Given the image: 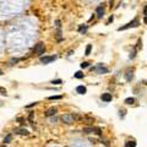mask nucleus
Returning a JSON list of instances; mask_svg holds the SVG:
<instances>
[{"instance_id":"nucleus-1","label":"nucleus","mask_w":147,"mask_h":147,"mask_svg":"<svg viewBox=\"0 0 147 147\" xmlns=\"http://www.w3.org/2000/svg\"><path fill=\"white\" fill-rule=\"evenodd\" d=\"M79 119L77 115H74V114H65L61 117V120L65 123V124H72V123H75V120Z\"/></svg>"},{"instance_id":"nucleus-2","label":"nucleus","mask_w":147,"mask_h":147,"mask_svg":"<svg viewBox=\"0 0 147 147\" xmlns=\"http://www.w3.org/2000/svg\"><path fill=\"white\" fill-rule=\"evenodd\" d=\"M140 25V21L137 20V18H135L134 21H131V22H129L127 25H125V26H121V27H119L118 28V31H124V29H127V28H131V27H137Z\"/></svg>"},{"instance_id":"nucleus-3","label":"nucleus","mask_w":147,"mask_h":147,"mask_svg":"<svg viewBox=\"0 0 147 147\" xmlns=\"http://www.w3.org/2000/svg\"><path fill=\"white\" fill-rule=\"evenodd\" d=\"M57 59H58L57 55H51V57H42V58L39 59V61H41L42 64H49V63L57 60Z\"/></svg>"},{"instance_id":"nucleus-4","label":"nucleus","mask_w":147,"mask_h":147,"mask_svg":"<svg viewBox=\"0 0 147 147\" xmlns=\"http://www.w3.org/2000/svg\"><path fill=\"white\" fill-rule=\"evenodd\" d=\"M33 53L34 54H38V55H42L44 53V45H43V43L36 44V47L33 48Z\"/></svg>"},{"instance_id":"nucleus-5","label":"nucleus","mask_w":147,"mask_h":147,"mask_svg":"<svg viewBox=\"0 0 147 147\" xmlns=\"http://www.w3.org/2000/svg\"><path fill=\"white\" fill-rule=\"evenodd\" d=\"M93 70H95L97 74H99V75H102V74H107V72L109 71L107 67H104V66H103V64H98V65H97Z\"/></svg>"},{"instance_id":"nucleus-6","label":"nucleus","mask_w":147,"mask_h":147,"mask_svg":"<svg viewBox=\"0 0 147 147\" xmlns=\"http://www.w3.org/2000/svg\"><path fill=\"white\" fill-rule=\"evenodd\" d=\"M57 112H58V109L57 108H49L47 112H45V117H53V115H55L57 114Z\"/></svg>"},{"instance_id":"nucleus-7","label":"nucleus","mask_w":147,"mask_h":147,"mask_svg":"<svg viewBox=\"0 0 147 147\" xmlns=\"http://www.w3.org/2000/svg\"><path fill=\"white\" fill-rule=\"evenodd\" d=\"M132 77H134V71L131 69H129L126 71V74H125V79H126V81H131Z\"/></svg>"},{"instance_id":"nucleus-8","label":"nucleus","mask_w":147,"mask_h":147,"mask_svg":"<svg viewBox=\"0 0 147 147\" xmlns=\"http://www.w3.org/2000/svg\"><path fill=\"white\" fill-rule=\"evenodd\" d=\"M101 99L103 102H110V101H112V95H110V93H103L101 96Z\"/></svg>"},{"instance_id":"nucleus-9","label":"nucleus","mask_w":147,"mask_h":147,"mask_svg":"<svg viewBox=\"0 0 147 147\" xmlns=\"http://www.w3.org/2000/svg\"><path fill=\"white\" fill-rule=\"evenodd\" d=\"M96 12H97V17L98 18H102L103 15H104V7L103 6H98L97 10H96Z\"/></svg>"},{"instance_id":"nucleus-10","label":"nucleus","mask_w":147,"mask_h":147,"mask_svg":"<svg viewBox=\"0 0 147 147\" xmlns=\"http://www.w3.org/2000/svg\"><path fill=\"white\" fill-rule=\"evenodd\" d=\"M76 92H77V93H80V95H85L87 92V89H86L85 86H77L76 87Z\"/></svg>"},{"instance_id":"nucleus-11","label":"nucleus","mask_w":147,"mask_h":147,"mask_svg":"<svg viewBox=\"0 0 147 147\" xmlns=\"http://www.w3.org/2000/svg\"><path fill=\"white\" fill-rule=\"evenodd\" d=\"M16 132H17L18 135H25V136L28 135V131L26 130V129H16Z\"/></svg>"},{"instance_id":"nucleus-12","label":"nucleus","mask_w":147,"mask_h":147,"mask_svg":"<svg viewBox=\"0 0 147 147\" xmlns=\"http://www.w3.org/2000/svg\"><path fill=\"white\" fill-rule=\"evenodd\" d=\"M124 103H125V104H129V105H131V104H134V103H135V99H134L132 97L126 98V99L124 101Z\"/></svg>"},{"instance_id":"nucleus-13","label":"nucleus","mask_w":147,"mask_h":147,"mask_svg":"<svg viewBox=\"0 0 147 147\" xmlns=\"http://www.w3.org/2000/svg\"><path fill=\"white\" fill-rule=\"evenodd\" d=\"M125 147H136V142L135 141H127L125 143Z\"/></svg>"},{"instance_id":"nucleus-14","label":"nucleus","mask_w":147,"mask_h":147,"mask_svg":"<svg viewBox=\"0 0 147 147\" xmlns=\"http://www.w3.org/2000/svg\"><path fill=\"white\" fill-rule=\"evenodd\" d=\"M82 132H85V134H91V132H93V127H85L83 130H82Z\"/></svg>"},{"instance_id":"nucleus-15","label":"nucleus","mask_w":147,"mask_h":147,"mask_svg":"<svg viewBox=\"0 0 147 147\" xmlns=\"http://www.w3.org/2000/svg\"><path fill=\"white\" fill-rule=\"evenodd\" d=\"M86 31H87V26H81L79 28V32L80 33H86Z\"/></svg>"},{"instance_id":"nucleus-16","label":"nucleus","mask_w":147,"mask_h":147,"mask_svg":"<svg viewBox=\"0 0 147 147\" xmlns=\"http://www.w3.org/2000/svg\"><path fill=\"white\" fill-rule=\"evenodd\" d=\"M91 49H92V45H91V44H88V45L86 47V51H85V54H86V55H89Z\"/></svg>"},{"instance_id":"nucleus-17","label":"nucleus","mask_w":147,"mask_h":147,"mask_svg":"<svg viewBox=\"0 0 147 147\" xmlns=\"http://www.w3.org/2000/svg\"><path fill=\"white\" fill-rule=\"evenodd\" d=\"M75 77H76V79H82V77H83V74H82L81 71H77V72L75 74Z\"/></svg>"},{"instance_id":"nucleus-18","label":"nucleus","mask_w":147,"mask_h":147,"mask_svg":"<svg viewBox=\"0 0 147 147\" xmlns=\"http://www.w3.org/2000/svg\"><path fill=\"white\" fill-rule=\"evenodd\" d=\"M51 83H53V85H61V83H63V81H61L60 79H58V80H53V81H51Z\"/></svg>"},{"instance_id":"nucleus-19","label":"nucleus","mask_w":147,"mask_h":147,"mask_svg":"<svg viewBox=\"0 0 147 147\" xmlns=\"http://www.w3.org/2000/svg\"><path fill=\"white\" fill-rule=\"evenodd\" d=\"M93 132H95V134H97V135H101V134H102L99 127H93Z\"/></svg>"},{"instance_id":"nucleus-20","label":"nucleus","mask_w":147,"mask_h":147,"mask_svg":"<svg viewBox=\"0 0 147 147\" xmlns=\"http://www.w3.org/2000/svg\"><path fill=\"white\" fill-rule=\"evenodd\" d=\"M11 139H12V136H11V135H7V136L4 139V142H5V143H7V142H10V141H11Z\"/></svg>"},{"instance_id":"nucleus-21","label":"nucleus","mask_w":147,"mask_h":147,"mask_svg":"<svg viewBox=\"0 0 147 147\" xmlns=\"http://www.w3.org/2000/svg\"><path fill=\"white\" fill-rule=\"evenodd\" d=\"M60 98H61V96H50L49 97L50 101H53V99H60Z\"/></svg>"},{"instance_id":"nucleus-22","label":"nucleus","mask_w":147,"mask_h":147,"mask_svg":"<svg viewBox=\"0 0 147 147\" xmlns=\"http://www.w3.org/2000/svg\"><path fill=\"white\" fill-rule=\"evenodd\" d=\"M80 66H81L82 69H85V67H87V66H88V63H87V61H83V63H81V65H80Z\"/></svg>"},{"instance_id":"nucleus-23","label":"nucleus","mask_w":147,"mask_h":147,"mask_svg":"<svg viewBox=\"0 0 147 147\" xmlns=\"http://www.w3.org/2000/svg\"><path fill=\"white\" fill-rule=\"evenodd\" d=\"M0 92H1V95H4V96H6L7 93H6V89L5 88H3V87H0Z\"/></svg>"},{"instance_id":"nucleus-24","label":"nucleus","mask_w":147,"mask_h":147,"mask_svg":"<svg viewBox=\"0 0 147 147\" xmlns=\"http://www.w3.org/2000/svg\"><path fill=\"white\" fill-rule=\"evenodd\" d=\"M113 20H114V17H113V16H110V17H109V20H108V22H107V23L109 25V23H110V22H112Z\"/></svg>"},{"instance_id":"nucleus-25","label":"nucleus","mask_w":147,"mask_h":147,"mask_svg":"<svg viewBox=\"0 0 147 147\" xmlns=\"http://www.w3.org/2000/svg\"><path fill=\"white\" fill-rule=\"evenodd\" d=\"M132 58H135V50L131 51V54H130V59H132Z\"/></svg>"},{"instance_id":"nucleus-26","label":"nucleus","mask_w":147,"mask_h":147,"mask_svg":"<svg viewBox=\"0 0 147 147\" xmlns=\"http://www.w3.org/2000/svg\"><path fill=\"white\" fill-rule=\"evenodd\" d=\"M143 15H146L147 16V5L145 6V9H143Z\"/></svg>"},{"instance_id":"nucleus-27","label":"nucleus","mask_w":147,"mask_h":147,"mask_svg":"<svg viewBox=\"0 0 147 147\" xmlns=\"http://www.w3.org/2000/svg\"><path fill=\"white\" fill-rule=\"evenodd\" d=\"M125 115V110H120V117H124Z\"/></svg>"},{"instance_id":"nucleus-28","label":"nucleus","mask_w":147,"mask_h":147,"mask_svg":"<svg viewBox=\"0 0 147 147\" xmlns=\"http://www.w3.org/2000/svg\"><path fill=\"white\" fill-rule=\"evenodd\" d=\"M17 121H18V123H22L23 119H22V118H17Z\"/></svg>"},{"instance_id":"nucleus-29","label":"nucleus","mask_w":147,"mask_h":147,"mask_svg":"<svg viewBox=\"0 0 147 147\" xmlns=\"http://www.w3.org/2000/svg\"><path fill=\"white\" fill-rule=\"evenodd\" d=\"M143 22H145V23H146V25H147V16H146V17H145V18H143Z\"/></svg>"},{"instance_id":"nucleus-30","label":"nucleus","mask_w":147,"mask_h":147,"mask_svg":"<svg viewBox=\"0 0 147 147\" xmlns=\"http://www.w3.org/2000/svg\"><path fill=\"white\" fill-rule=\"evenodd\" d=\"M0 75H1V71H0Z\"/></svg>"},{"instance_id":"nucleus-31","label":"nucleus","mask_w":147,"mask_h":147,"mask_svg":"<svg viewBox=\"0 0 147 147\" xmlns=\"http://www.w3.org/2000/svg\"><path fill=\"white\" fill-rule=\"evenodd\" d=\"M1 147H5V146H1Z\"/></svg>"}]
</instances>
